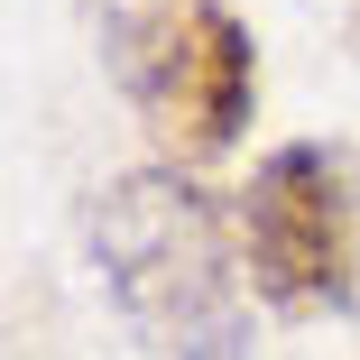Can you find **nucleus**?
I'll use <instances>...</instances> for the list:
<instances>
[{"instance_id":"7ed1b4c3","label":"nucleus","mask_w":360,"mask_h":360,"mask_svg":"<svg viewBox=\"0 0 360 360\" xmlns=\"http://www.w3.org/2000/svg\"><path fill=\"white\" fill-rule=\"evenodd\" d=\"M240 268L277 314H342L360 296V240H351V185L342 158L314 139H286L259 158L240 194Z\"/></svg>"},{"instance_id":"f03ea898","label":"nucleus","mask_w":360,"mask_h":360,"mask_svg":"<svg viewBox=\"0 0 360 360\" xmlns=\"http://www.w3.org/2000/svg\"><path fill=\"white\" fill-rule=\"evenodd\" d=\"M111 75H120L129 111L158 129V148L194 167L240 139L250 93H259V56L222 0H158V10L111 19Z\"/></svg>"},{"instance_id":"20e7f679","label":"nucleus","mask_w":360,"mask_h":360,"mask_svg":"<svg viewBox=\"0 0 360 360\" xmlns=\"http://www.w3.org/2000/svg\"><path fill=\"white\" fill-rule=\"evenodd\" d=\"M185 360H240V333H231V342H203V351H185Z\"/></svg>"},{"instance_id":"f257e3e1","label":"nucleus","mask_w":360,"mask_h":360,"mask_svg":"<svg viewBox=\"0 0 360 360\" xmlns=\"http://www.w3.org/2000/svg\"><path fill=\"white\" fill-rule=\"evenodd\" d=\"M93 250L120 314L167 342L176 360L203 342H231V231L185 176L139 167L93 203Z\"/></svg>"}]
</instances>
